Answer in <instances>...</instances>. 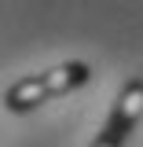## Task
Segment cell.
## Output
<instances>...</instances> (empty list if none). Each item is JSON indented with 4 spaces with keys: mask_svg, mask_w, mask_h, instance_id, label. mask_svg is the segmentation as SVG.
Listing matches in <instances>:
<instances>
[{
    "mask_svg": "<svg viewBox=\"0 0 143 147\" xmlns=\"http://www.w3.org/2000/svg\"><path fill=\"white\" fill-rule=\"evenodd\" d=\"M140 118H143V81H128L117 96L114 110H110L107 125L92 140V147H121L128 140V132L140 125Z\"/></svg>",
    "mask_w": 143,
    "mask_h": 147,
    "instance_id": "cell-2",
    "label": "cell"
},
{
    "mask_svg": "<svg viewBox=\"0 0 143 147\" xmlns=\"http://www.w3.org/2000/svg\"><path fill=\"white\" fill-rule=\"evenodd\" d=\"M92 77L88 63H62V66H52V70L37 74V77H22L11 88L4 92V107L15 110V114H26V110L48 103L55 96H66L70 88H81Z\"/></svg>",
    "mask_w": 143,
    "mask_h": 147,
    "instance_id": "cell-1",
    "label": "cell"
}]
</instances>
